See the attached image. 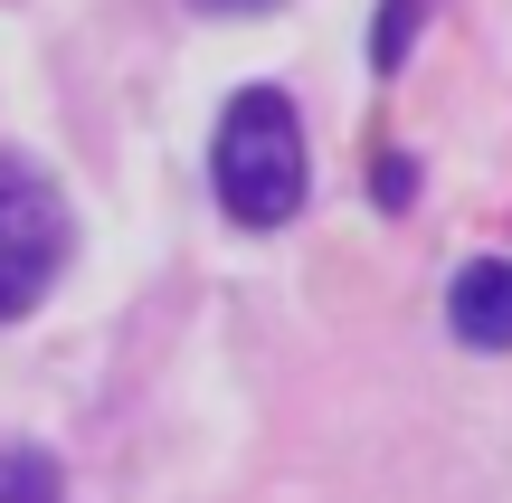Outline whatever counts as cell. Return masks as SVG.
<instances>
[{
    "mask_svg": "<svg viewBox=\"0 0 512 503\" xmlns=\"http://www.w3.org/2000/svg\"><path fill=\"white\" fill-rule=\"evenodd\" d=\"M0 503H67V466L29 437H10L0 447Z\"/></svg>",
    "mask_w": 512,
    "mask_h": 503,
    "instance_id": "cell-4",
    "label": "cell"
},
{
    "mask_svg": "<svg viewBox=\"0 0 512 503\" xmlns=\"http://www.w3.org/2000/svg\"><path fill=\"white\" fill-rule=\"evenodd\" d=\"M446 323L465 352H512V257H475L446 285Z\"/></svg>",
    "mask_w": 512,
    "mask_h": 503,
    "instance_id": "cell-3",
    "label": "cell"
},
{
    "mask_svg": "<svg viewBox=\"0 0 512 503\" xmlns=\"http://www.w3.org/2000/svg\"><path fill=\"white\" fill-rule=\"evenodd\" d=\"M408 190H418V171L389 152V162H380V200H389V209H408Z\"/></svg>",
    "mask_w": 512,
    "mask_h": 503,
    "instance_id": "cell-6",
    "label": "cell"
},
{
    "mask_svg": "<svg viewBox=\"0 0 512 503\" xmlns=\"http://www.w3.org/2000/svg\"><path fill=\"white\" fill-rule=\"evenodd\" d=\"M209 190L238 228H285L313 190V152H304V114L285 86H238L209 143Z\"/></svg>",
    "mask_w": 512,
    "mask_h": 503,
    "instance_id": "cell-1",
    "label": "cell"
},
{
    "mask_svg": "<svg viewBox=\"0 0 512 503\" xmlns=\"http://www.w3.org/2000/svg\"><path fill=\"white\" fill-rule=\"evenodd\" d=\"M190 10H209V19H256V10H275V0H190Z\"/></svg>",
    "mask_w": 512,
    "mask_h": 503,
    "instance_id": "cell-7",
    "label": "cell"
},
{
    "mask_svg": "<svg viewBox=\"0 0 512 503\" xmlns=\"http://www.w3.org/2000/svg\"><path fill=\"white\" fill-rule=\"evenodd\" d=\"M76 257V209L29 152H0V323L38 314L57 276Z\"/></svg>",
    "mask_w": 512,
    "mask_h": 503,
    "instance_id": "cell-2",
    "label": "cell"
},
{
    "mask_svg": "<svg viewBox=\"0 0 512 503\" xmlns=\"http://www.w3.org/2000/svg\"><path fill=\"white\" fill-rule=\"evenodd\" d=\"M418 19H427V0H380V29H370V67H380V76L408 67V48H418Z\"/></svg>",
    "mask_w": 512,
    "mask_h": 503,
    "instance_id": "cell-5",
    "label": "cell"
}]
</instances>
